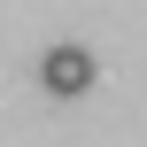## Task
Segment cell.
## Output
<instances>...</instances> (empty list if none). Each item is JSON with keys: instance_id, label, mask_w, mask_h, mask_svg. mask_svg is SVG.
Segmentation results:
<instances>
[{"instance_id": "obj_1", "label": "cell", "mask_w": 147, "mask_h": 147, "mask_svg": "<svg viewBox=\"0 0 147 147\" xmlns=\"http://www.w3.org/2000/svg\"><path fill=\"white\" fill-rule=\"evenodd\" d=\"M39 85L62 93V101H78V93L93 85V54H85V47H54V54L39 62Z\"/></svg>"}]
</instances>
